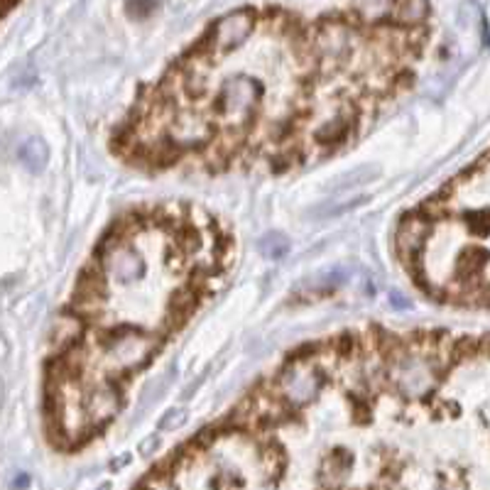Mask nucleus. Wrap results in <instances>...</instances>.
<instances>
[{"mask_svg": "<svg viewBox=\"0 0 490 490\" xmlns=\"http://www.w3.org/2000/svg\"><path fill=\"white\" fill-rule=\"evenodd\" d=\"M260 250H262V255L270 257V260H279L282 255H287L289 240L284 238L282 233H267L265 238L260 240Z\"/></svg>", "mask_w": 490, "mask_h": 490, "instance_id": "obj_4", "label": "nucleus"}, {"mask_svg": "<svg viewBox=\"0 0 490 490\" xmlns=\"http://www.w3.org/2000/svg\"><path fill=\"white\" fill-rule=\"evenodd\" d=\"M353 5L366 20H380L385 13H390L393 0H353Z\"/></svg>", "mask_w": 490, "mask_h": 490, "instance_id": "obj_5", "label": "nucleus"}, {"mask_svg": "<svg viewBox=\"0 0 490 490\" xmlns=\"http://www.w3.org/2000/svg\"><path fill=\"white\" fill-rule=\"evenodd\" d=\"M371 167H363V169H356V174H346V177H341L339 181L334 184V189H358V186L368 184V181H373V177H376V172H368Z\"/></svg>", "mask_w": 490, "mask_h": 490, "instance_id": "obj_6", "label": "nucleus"}, {"mask_svg": "<svg viewBox=\"0 0 490 490\" xmlns=\"http://www.w3.org/2000/svg\"><path fill=\"white\" fill-rule=\"evenodd\" d=\"M427 15H429V0H393V5H390V18L405 27L424 23Z\"/></svg>", "mask_w": 490, "mask_h": 490, "instance_id": "obj_2", "label": "nucleus"}, {"mask_svg": "<svg viewBox=\"0 0 490 490\" xmlns=\"http://www.w3.org/2000/svg\"><path fill=\"white\" fill-rule=\"evenodd\" d=\"M98 490H111V483H103V486L98 488Z\"/></svg>", "mask_w": 490, "mask_h": 490, "instance_id": "obj_12", "label": "nucleus"}, {"mask_svg": "<svg viewBox=\"0 0 490 490\" xmlns=\"http://www.w3.org/2000/svg\"><path fill=\"white\" fill-rule=\"evenodd\" d=\"M128 461H130V456H128V454L120 456V459H113V461H111V471H118V468L128 466Z\"/></svg>", "mask_w": 490, "mask_h": 490, "instance_id": "obj_10", "label": "nucleus"}, {"mask_svg": "<svg viewBox=\"0 0 490 490\" xmlns=\"http://www.w3.org/2000/svg\"><path fill=\"white\" fill-rule=\"evenodd\" d=\"M186 420H189L186 407H172V410L164 412V417L159 420V432H174L181 424H186Z\"/></svg>", "mask_w": 490, "mask_h": 490, "instance_id": "obj_7", "label": "nucleus"}, {"mask_svg": "<svg viewBox=\"0 0 490 490\" xmlns=\"http://www.w3.org/2000/svg\"><path fill=\"white\" fill-rule=\"evenodd\" d=\"M157 449H159V437H157V434H152V437H147L145 442L140 444V449H137V451H140V456L150 459V456L155 454Z\"/></svg>", "mask_w": 490, "mask_h": 490, "instance_id": "obj_9", "label": "nucleus"}, {"mask_svg": "<svg viewBox=\"0 0 490 490\" xmlns=\"http://www.w3.org/2000/svg\"><path fill=\"white\" fill-rule=\"evenodd\" d=\"M27 486H30V478H27L25 473H23V476H15V481H13V488H15V490L27 488Z\"/></svg>", "mask_w": 490, "mask_h": 490, "instance_id": "obj_11", "label": "nucleus"}, {"mask_svg": "<svg viewBox=\"0 0 490 490\" xmlns=\"http://www.w3.org/2000/svg\"><path fill=\"white\" fill-rule=\"evenodd\" d=\"M18 157H20V162H23L25 169H30V172L37 174V172H42V169L47 167L49 150H47V145L40 140V137H30V140L20 145Z\"/></svg>", "mask_w": 490, "mask_h": 490, "instance_id": "obj_3", "label": "nucleus"}, {"mask_svg": "<svg viewBox=\"0 0 490 490\" xmlns=\"http://www.w3.org/2000/svg\"><path fill=\"white\" fill-rule=\"evenodd\" d=\"M159 8V0H125V10L130 18H147Z\"/></svg>", "mask_w": 490, "mask_h": 490, "instance_id": "obj_8", "label": "nucleus"}, {"mask_svg": "<svg viewBox=\"0 0 490 490\" xmlns=\"http://www.w3.org/2000/svg\"><path fill=\"white\" fill-rule=\"evenodd\" d=\"M255 30V13L252 10H235L225 18L218 20L208 37V52L206 54H223L230 49L240 47Z\"/></svg>", "mask_w": 490, "mask_h": 490, "instance_id": "obj_1", "label": "nucleus"}]
</instances>
